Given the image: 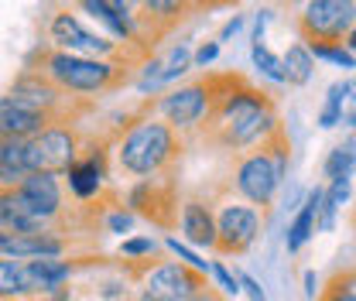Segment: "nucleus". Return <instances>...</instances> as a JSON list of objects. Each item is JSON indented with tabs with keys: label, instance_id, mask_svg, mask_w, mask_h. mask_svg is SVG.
I'll return each mask as SVG.
<instances>
[{
	"label": "nucleus",
	"instance_id": "nucleus-7",
	"mask_svg": "<svg viewBox=\"0 0 356 301\" xmlns=\"http://www.w3.org/2000/svg\"><path fill=\"white\" fill-rule=\"evenodd\" d=\"M264 229V215L243 199H222L216 206V257H243Z\"/></svg>",
	"mask_w": 356,
	"mask_h": 301
},
{
	"label": "nucleus",
	"instance_id": "nucleus-31",
	"mask_svg": "<svg viewBox=\"0 0 356 301\" xmlns=\"http://www.w3.org/2000/svg\"><path fill=\"white\" fill-rule=\"evenodd\" d=\"M165 250H168L175 260H181V263H188V267H195V270L209 274V263H213V260H202V257H199V250H195V247H188L185 240L168 236V240H165Z\"/></svg>",
	"mask_w": 356,
	"mask_h": 301
},
{
	"label": "nucleus",
	"instance_id": "nucleus-3",
	"mask_svg": "<svg viewBox=\"0 0 356 301\" xmlns=\"http://www.w3.org/2000/svg\"><path fill=\"white\" fill-rule=\"evenodd\" d=\"M288 137L284 130H277L267 144L247 151V154H236V165H233V188L243 202L267 209L274 206L277 192L284 188V178H288Z\"/></svg>",
	"mask_w": 356,
	"mask_h": 301
},
{
	"label": "nucleus",
	"instance_id": "nucleus-10",
	"mask_svg": "<svg viewBox=\"0 0 356 301\" xmlns=\"http://www.w3.org/2000/svg\"><path fill=\"white\" fill-rule=\"evenodd\" d=\"M76 151H79V140H76L72 127L51 124V127L42 130L38 137L28 140V165H31V174L35 172L65 174L76 165Z\"/></svg>",
	"mask_w": 356,
	"mask_h": 301
},
{
	"label": "nucleus",
	"instance_id": "nucleus-5",
	"mask_svg": "<svg viewBox=\"0 0 356 301\" xmlns=\"http://www.w3.org/2000/svg\"><path fill=\"white\" fill-rule=\"evenodd\" d=\"M295 28L309 48L343 44L356 28V0H309L298 10Z\"/></svg>",
	"mask_w": 356,
	"mask_h": 301
},
{
	"label": "nucleus",
	"instance_id": "nucleus-37",
	"mask_svg": "<svg viewBox=\"0 0 356 301\" xmlns=\"http://www.w3.org/2000/svg\"><path fill=\"white\" fill-rule=\"evenodd\" d=\"M243 24H247V17H243V14H233V17L220 28V38H216V42L222 44V42H229V38H236V35L243 31Z\"/></svg>",
	"mask_w": 356,
	"mask_h": 301
},
{
	"label": "nucleus",
	"instance_id": "nucleus-35",
	"mask_svg": "<svg viewBox=\"0 0 356 301\" xmlns=\"http://www.w3.org/2000/svg\"><path fill=\"white\" fill-rule=\"evenodd\" d=\"M131 226H134V213H127V209H113L106 215V229L110 233H127Z\"/></svg>",
	"mask_w": 356,
	"mask_h": 301
},
{
	"label": "nucleus",
	"instance_id": "nucleus-46",
	"mask_svg": "<svg viewBox=\"0 0 356 301\" xmlns=\"http://www.w3.org/2000/svg\"><path fill=\"white\" fill-rule=\"evenodd\" d=\"M222 3H236V0H222Z\"/></svg>",
	"mask_w": 356,
	"mask_h": 301
},
{
	"label": "nucleus",
	"instance_id": "nucleus-43",
	"mask_svg": "<svg viewBox=\"0 0 356 301\" xmlns=\"http://www.w3.org/2000/svg\"><path fill=\"white\" fill-rule=\"evenodd\" d=\"M343 44H346V48H350V51H353V55H356V28H353V31H350V38H346V42H343Z\"/></svg>",
	"mask_w": 356,
	"mask_h": 301
},
{
	"label": "nucleus",
	"instance_id": "nucleus-9",
	"mask_svg": "<svg viewBox=\"0 0 356 301\" xmlns=\"http://www.w3.org/2000/svg\"><path fill=\"white\" fill-rule=\"evenodd\" d=\"M140 295H147L151 301H188L195 291H202L209 284V274L181 263V260H161L151 263L140 277Z\"/></svg>",
	"mask_w": 356,
	"mask_h": 301
},
{
	"label": "nucleus",
	"instance_id": "nucleus-30",
	"mask_svg": "<svg viewBox=\"0 0 356 301\" xmlns=\"http://www.w3.org/2000/svg\"><path fill=\"white\" fill-rule=\"evenodd\" d=\"M312 55H315V62H329V65L346 69V72H353L356 69V55L346 48V44H315Z\"/></svg>",
	"mask_w": 356,
	"mask_h": 301
},
{
	"label": "nucleus",
	"instance_id": "nucleus-15",
	"mask_svg": "<svg viewBox=\"0 0 356 301\" xmlns=\"http://www.w3.org/2000/svg\"><path fill=\"white\" fill-rule=\"evenodd\" d=\"M322 202H325V185H312V188H305L302 206L295 209L291 222H288V229H284V250H288V254H302L305 243L318 233Z\"/></svg>",
	"mask_w": 356,
	"mask_h": 301
},
{
	"label": "nucleus",
	"instance_id": "nucleus-2",
	"mask_svg": "<svg viewBox=\"0 0 356 301\" xmlns=\"http://www.w3.org/2000/svg\"><path fill=\"white\" fill-rule=\"evenodd\" d=\"M181 147H185L181 133L168 127L161 117H140L117 140V165L137 181L161 178L181 158Z\"/></svg>",
	"mask_w": 356,
	"mask_h": 301
},
{
	"label": "nucleus",
	"instance_id": "nucleus-27",
	"mask_svg": "<svg viewBox=\"0 0 356 301\" xmlns=\"http://www.w3.org/2000/svg\"><path fill=\"white\" fill-rule=\"evenodd\" d=\"M24 298H31L24 260L0 257V301H24Z\"/></svg>",
	"mask_w": 356,
	"mask_h": 301
},
{
	"label": "nucleus",
	"instance_id": "nucleus-6",
	"mask_svg": "<svg viewBox=\"0 0 356 301\" xmlns=\"http://www.w3.org/2000/svg\"><path fill=\"white\" fill-rule=\"evenodd\" d=\"M213 83L209 79H195V83H185V86L168 89L165 96L154 99V113L178 133H192L202 124H209L213 117Z\"/></svg>",
	"mask_w": 356,
	"mask_h": 301
},
{
	"label": "nucleus",
	"instance_id": "nucleus-19",
	"mask_svg": "<svg viewBox=\"0 0 356 301\" xmlns=\"http://www.w3.org/2000/svg\"><path fill=\"white\" fill-rule=\"evenodd\" d=\"M356 106V79H336L332 86L325 89L322 106H318V127L322 130H336L343 124V117Z\"/></svg>",
	"mask_w": 356,
	"mask_h": 301
},
{
	"label": "nucleus",
	"instance_id": "nucleus-45",
	"mask_svg": "<svg viewBox=\"0 0 356 301\" xmlns=\"http://www.w3.org/2000/svg\"><path fill=\"white\" fill-rule=\"evenodd\" d=\"M113 301H134V298H127V295H124V298H113Z\"/></svg>",
	"mask_w": 356,
	"mask_h": 301
},
{
	"label": "nucleus",
	"instance_id": "nucleus-21",
	"mask_svg": "<svg viewBox=\"0 0 356 301\" xmlns=\"http://www.w3.org/2000/svg\"><path fill=\"white\" fill-rule=\"evenodd\" d=\"M44 226L28 213L17 188H0V233H42Z\"/></svg>",
	"mask_w": 356,
	"mask_h": 301
},
{
	"label": "nucleus",
	"instance_id": "nucleus-42",
	"mask_svg": "<svg viewBox=\"0 0 356 301\" xmlns=\"http://www.w3.org/2000/svg\"><path fill=\"white\" fill-rule=\"evenodd\" d=\"M222 0H195V7H199V10H202V7H220Z\"/></svg>",
	"mask_w": 356,
	"mask_h": 301
},
{
	"label": "nucleus",
	"instance_id": "nucleus-24",
	"mask_svg": "<svg viewBox=\"0 0 356 301\" xmlns=\"http://www.w3.org/2000/svg\"><path fill=\"white\" fill-rule=\"evenodd\" d=\"M281 62H284V83L288 86H309L312 76H315V55H312V48L305 42H291L284 48V55H281Z\"/></svg>",
	"mask_w": 356,
	"mask_h": 301
},
{
	"label": "nucleus",
	"instance_id": "nucleus-26",
	"mask_svg": "<svg viewBox=\"0 0 356 301\" xmlns=\"http://www.w3.org/2000/svg\"><path fill=\"white\" fill-rule=\"evenodd\" d=\"M144 7H147V14H151L158 35H168L181 17H188V14L199 10L195 0H144Z\"/></svg>",
	"mask_w": 356,
	"mask_h": 301
},
{
	"label": "nucleus",
	"instance_id": "nucleus-18",
	"mask_svg": "<svg viewBox=\"0 0 356 301\" xmlns=\"http://www.w3.org/2000/svg\"><path fill=\"white\" fill-rule=\"evenodd\" d=\"M24 274H28V288L31 298H51L58 291H65L62 284L72 277V263L62 257H42V260H24Z\"/></svg>",
	"mask_w": 356,
	"mask_h": 301
},
{
	"label": "nucleus",
	"instance_id": "nucleus-1",
	"mask_svg": "<svg viewBox=\"0 0 356 301\" xmlns=\"http://www.w3.org/2000/svg\"><path fill=\"white\" fill-rule=\"evenodd\" d=\"M209 83H213L216 103H213V117L206 127L222 151L247 154L267 144L281 130V117L274 110L270 92L250 86L240 76H222V79L209 76Z\"/></svg>",
	"mask_w": 356,
	"mask_h": 301
},
{
	"label": "nucleus",
	"instance_id": "nucleus-22",
	"mask_svg": "<svg viewBox=\"0 0 356 301\" xmlns=\"http://www.w3.org/2000/svg\"><path fill=\"white\" fill-rule=\"evenodd\" d=\"M103 154L96 151V154H89L83 161H76L65 178H69V192L76 195V199H92V195H99V188H103Z\"/></svg>",
	"mask_w": 356,
	"mask_h": 301
},
{
	"label": "nucleus",
	"instance_id": "nucleus-8",
	"mask_svg": "<svg viewBox=\"0 0 356 301\" xmlns=\"http://www.w3.org/2000/svg\"><path fill=\"white\" fill-rule=\"evenodd\" d=\"M48 38L58 51H72V55H86V58H127L124 44H117L110 35H96L89 31L86 24L69 14V10H58L51 14L48 21Z\"/></svg>",
	"mask_w": 356,
	"mask_h": 301
},
{
	"label": "nucleus",
	"instance_id": "nucleus-36",
	"mask_svg": "<svg viewBox=\"0 0 356 301\" xmlns=\"http://www.w3.org/2000/svg\"><path fill=\"white\" fill-rule=\"evenodd\" d=\"M240 288H243V295L250 301H267V291L261 288V281L254 274H240Z\"/></svg>",
	"mask_w": 356,
	"mask_h": 301
},
{
	"label": "nucleus",
	"instance_id": "nucleus-17",
	"mask_svg": "<svg viewBox=\"0 0 356 301\" xmlns=\"http://www.w3.org/2000/svg\"><path fill=\"white\" fill-rule=\"evenodd\" d=\"M127 206H131L137 215H147L154 226H172V219L161 213V209H178L172 188H161L158 178H144V181H137V185L131 188V195H127Z\"/></svg>",
	"mask_w": 356,
	"mask_h": 301
},
{
	"label": "nucleus",
	"instance_id": "nucleus-20",
	"mask_svg": "<svg viewBox=\"0 0 356 301\" xmlns=\"http://www.w3.org/2000/svg\"><path fill=\"white\" fill-rule=\"evenodd\" d=\"M31 174L28 165V140L0 137V188H21V181Z\"/></svg>",
	"mask_w": 356,
	"mask_h": 301
},
{
	"label": "nucleus",
	"instance_id": "nucleus-25",
	"mask_svg": "<svg viewBox=\"0 0 356 301\" xmlns=\"http://www.w3.org/2000/svg\"><path fill=\"white\" fill-rule=\"evenodd\" d=\"M356 174V137H343L339 144L329 147L325 161H322V178L325 181H339V178H353Z\"/></svg>",
	"mask_w": 356,
	"mask_h": 301
},
{
	"label": "nucleus",
	"instance_id": "nucleus-41",
	"mask_svg": "<svg viewBox=\"0 0 356 301\" xmlns=\"http://www.w3.org/2000/svg\"><path fill=\"white\" fill-rule=\"evenodd\" d=\"M343 127L356 130V106H353V110H350V113H346V117H343Z\"/></svg>",
	"mask_w": 356,
	"mask_h": 301
},
{
	"label": "nucleus",
	"instance_id": "nucleus-28",
	"mask_svg": "<svg viewBox=\"0 0 356 301\" xmlns=\"http://www.w3.org/2000/svg\"><path fill=\"white\" fill-rule=\"evenodd\" d=\"M250 62H254V69H257L261 79L274 83V86H288V83H284V62H281V55H274V51L267 48V42L250 44Z\"/></svg>",
	"mask_w": 356,
	"mask_h": 301
},
{
	"label": "nucleus",
	"instance_id": "nucleus-13",
	"mask_svg": "<svg viewBox=\"0 0 356 301\" xmlns=\"http://www.w3.org/2000/svg\"><path fill=\"white\" fill-rule=\"evenodd\" d=\"M21 199L28 206V213L42 222L44 229L51 226V219L62 213V185H58V174L51 172H35L21 181Z\"/></svg>",
	"mask_w": 356,
	"mask_h": 301
},
{
	"label": "nucleus",
	"instance_id": "nucleus-23",
	"mask_svg": "<svg viewBox=\"0 0 356 301\" xmlns=\"http://www.w3.org/2000/svg\"><path fill=\"white\" fill-rule=\"evenodd\" d=\"M79 7L86 10L96 24H103V28H106V35H110L117 44H124V48H137L134 31L124 24V17L113 10V3H110V0H79ZM137 51H140V48H137Z\"/></svg>",
	"mask_w": 356,
	"mask_h": 301
},
{
	"label": "nucleus",
	"instance_id": "nucleus-40",
	"mask_svg": "<svg viewBox=\"0 0 356 301\" xmlns=\"http://www.w3.org/2000/svg\"><path fill=\"white\" fill-rule=\"evenodd\" d=\"M188 301H229V298L222 295V291H220V288H216V284H206L202 291H195V295H192V298H188Z\"/></svg>",
	"mask_w": 356,
	"mask_h": 301
},
{
	"label": "nucleus",
	"instance_id": "nucleus-32",
	"mask_svg": "<svg viewBox=\"0 0 356 301\" xmlns=\"http://www.w3.org/2000/svg\"><path fill=\"white\" fill-rule=\"evenodd\" d=\"M209 277L216 281V288H220L226 298H236V295H243V288H240V274H233V270L222 263V257H216L213 263H209Z\"/></svg>",
	"mask_w": 356,
	"mask_h": 301
},
{
	"label": "nucleus",
	"instance_id": "nucleus-33",
	"mask_svg": "<svg viewBox=\"0 0 356 301\" xmlns=\"http://www.w3.org/2000/svg\"><path fill=\"white\" fill-rule=\"evenodd\" d=\"M158 254V240L154 236H131L120 243V257H131V260H151Z\"/></svg>",
	"mask_w": 356,
	"mask_h": 301
},
{
	"label": "nucleus",
	"instance_id": "nucleus-11",
	"mask_svg": "<svg viewBox=\"0 0 356 301\" xmlns=\"http://www.w3.org/2000/svg\"><path fill=\"white\" fill-rule=\"evenodd\" d=\"M192 72V48L185 42H175L172 48H165V51H158V55H151V58H144V65H140V76H137V92H158V89L172 86L178 83L181 76H188Z\"/></svg>",
	"mask_w": 356,
	"mask_h": 301
},
{
	"label": "nucleus",
	"instance_id": "nucleus-16",
	"mask_svg": "<svg viewBox=\"0 0 356 301\" xmlns=\"http://www.w3.org/2000/svg\"><path fill=\"white\" fill-rule=\"evenodd\" d=\"M65 240L55 236L51 229L42 233H0V257L10 260H42V257H62Z\"/></svg>",
	"mask_w": 356,
	"mask_h": 301
},
{
	"label": "nucleus",
	"instance_id": "nucleus-34",
	"mask_svg": "<svg viewBox=\"0 0 356 301\" xmlns=\"http://www.w3.org/2000/svg\"><path fill=\"white\" fill-rule=\"evenodd\" d=\"M220 51H222L220 42H202L192 51V69H209V65L220 58Z\"/></svg>",
	"mask_w": 356,
	"mask_h": 301
},
{
	"label": "nucleus",
	"instance_id": "nucleus-44",
	"mask_svg": "<svg viewBox=\"0 0 356 301\" xmlns=\"http://www.w3.org/2000/svg\"><path fill=\"white\" fill-rule=\"evenodd\" d=\"M288 3H291V7H305L309 0H288Z\"/></svg>",
	"mask_w": 356,
	"mask_h": 301
},
{
	"label": "nucleus",
	"instance_id": "nucleus-12",
	"mask_svg": "<svg viewBox=\"0 0 356 301\" xmlns=\"http://www.w3.org/2000/svg\"><path fill=\"white\" fill-rule=\"evenodd\" d=\"M51 124H55V117L48 110H42V106H35V103H28L21 96H10V92L0 96V137L31 140Z\"/></svg>",
	"mask_w": 356,
	"mask_h": 301
},
{
	"label": "nucleus",
	"instance_id": "nucleus-29",
	"mask_svg": "<svg viewBox=\"0 0 356 301\" xmlns=\"http://www.w3.org/2000/svg\"><path fill=\"white\" fill-rule=\"evenodd\" d=\"M318 301H356V267L346 270V274H336V277L322 288Z\"/></svg>",
	"mask_w": 356,
	"mask_h": 301
},
{
	"label": "nucleus",
	"instance_id": "nucleus-38",
	"mask_svg": "<svg viewBox=\"0 0 356 301\" xmlns=\"http://www.w3.org/2000/svg\"><path fill=\"white\" fill-rule=\"evenodd\" d=\"M267 24H270V10H257V17H254V35H250V44H264Z\"/></svg>",
	"mask_w": 356,
	"mask_h": 301
},
{
	"label": "nucleus",
	"instance_id": "nucleus-39",
	"mask_svg": "<svg viewBox=\"0 0 356 301\" xmlns=\"http://www.w3.org/2000/svg\"><path fill=\"white\" fill-rule=\"evenodd\" d=\"M302 284H305V298L309 301H315L318 295H322V281H318L315 270H305V274H302Z\"/></svg>",
	"mask_w": 356,
	"mask_h": 301
},
{
	"label": "nucleus",
	"instance_id": "nucleus-47",
	"mask_svg": "<svg viewBox=\"0 0 356 301\" xmlns=\"http://www.w3.org/2000/svg\"><path fill=\"white\" fill-rule=\"evenodd\" d=\"M353 229H356V219H353Z\"/></svg>",
	"mask_w": 356,
	"mask_h": 301
},
{
	"label": "nucleus",
	"instance_id": "nucleus-4",
	"mask_svg": "<svg viewBox=\"0 0 356 301\" xmlns=\"http://www.w3.org/2000/svg\"><path fill=\"white\" fill-rule=\"evenodd\" d=\"M35 72L62 92H106L120 79H127V69L120 65V58H86V55L58 51V48L42 51Z\"/></svg>",
	"mask_w": 356,
	"mask_h": 301
},
{
	"label": "nucleus",
	"instance_id": "nucleus-14",
	"mask_svg": "<svg viewBox=\"0 0 356 301\" xmlns=\"http://www.w3.org/2000/svg\"><path fill=\"white\" fill-rule=\"evenodd\" d=\"M178 229L188 247L216 254V206L202 199H185L178 209Z\"/></svg>",
	"mask_w": 356,
	"mask_h": 301
}]
</instances>
